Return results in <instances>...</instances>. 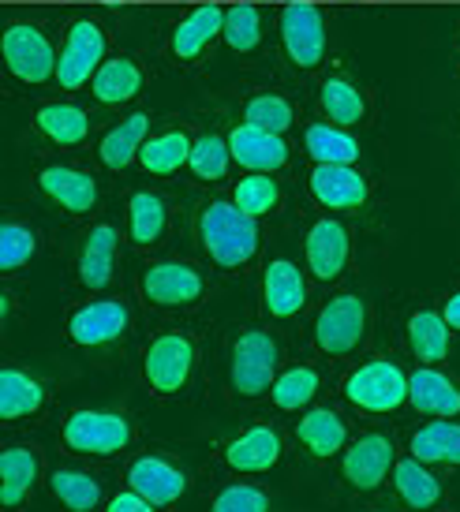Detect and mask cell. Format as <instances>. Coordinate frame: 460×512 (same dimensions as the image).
I'll return each mask as SVG.
<instances>
[{
	"label": "cell",
	"mask_w": 460,
	"mask_h": 512,
	"mask_svg": "<svg viewBox=\"0 0 460 512\" xmlns=\"http://www.w3.org/2000/svg\"><path fill=\"white\" fill-rule=\"evenodd\" d=\"M199 236L206 255L214 258L221 270H240L259 251L255 217L244 214L236 202H210L199 217Z\"/></svg>",
	"instance_id": "obj_1"
},
{
	"label": "cell",
	"mask_w": 460,
	"mask_h": 512,
	"mask_svg": "<svg viewBox=\"0 0 460 512\" xmlns=\"http://www.w3.org/2000/svg\"><path fill=\"white\" fill-rule=\"evenodd\" d=\"M0 49H4V64L15 79L23 83H45V79H57V49L49 45L38 27L30 23H12L0 38Z\"/></svg>",
	"instance_id": "obj_2"
},
{
	"label": "cell",
	"mask_w": 460,
	"mask_h": 512,
	"mask_svg": "<svg viewBox=\"0 0 460 512\" xmlns=\"http://www.w3.org/2000/svg\"><path fill=\"white\" fill-rule=\"evenodd\" d=\"M348 400L363 408V412H393L408 400V374H404L397 363L389 359H374V363H363L345 385Z\"/></svg>",
	"instance_id": "obj_3"
},
{
	"label": "cell",
	"mask_w": 460,
	"mask_h": 512,
	"mask_svg": "<svg viewBox=\"0 0 460 512\" xmlns=\"http://www.w3.org/2000/svg\"><path fill=\"white\" fill-rule=\"evenodd\" d=\"M277 382V344L270 333L251 329L232 348V389L240 397H262Z\"/></svg>",
	"instance_id": "obj_4"
},
{
	"label": "cell",
	"mask_w": 460,
	"mask_h": 512,
	"mask_svg": "<svg viewBox=\"0 0 460 512\" xmlns=\"http://www.w3.org/2000/svg\"><path fill=\"white\" fill-rule=\"evenodd\" d=\"M367 333V307L360 296H337L330 299L315 322V341L326 356H348L356 352Z\"/></svg>",
	"instance_id": "obj_5"
},
{
	"label": "cell",
	"mask_w": 460,
	"mask_h": 512,
	"mask_svg": "<svg viewBox=\"0 0 460 512\" xmlns=\"http://www.w3.org/2000/svg\"><path fill=\"white\" fill-rule=\"evenodd\" d=\"M101 64H105V34H101V27L90 23V19L72 23L68 42H64L57 60V83L64 90H79V86L98 75Z\"/></svg>",
	"instance_id": "obj_6"
},
{
	"label": "cell",
	"mask_w": 460,
	"mask_h": 512,
	"mask_svg": "<svg viewBox=\"0 0 460 512\" xmlns=\"http://www.w3.org/2000/svg\"><path fill=\"white\" fill-rule=\"evenodd\" d=\"M281 42H285L288 60L311 72L326 57V19L315 4H288L281 12Z\"/></svg>",
	"instance_id": "obj_7"
},
{
	"label": "cell",
	"mask_w": 460,
	"mask_h": 512,
	"mask_svg": "<svg viewBox=\"0 0 460 512\" xmlns=\"http://www.w3.org/2000/svg\"><path fill=\"white\" fill-rule=\"evenodd\" d=\"M64 441L68 449L87 456H109L120 453L131 441V427L124 415L116 412H75L64 423Z\"/></svg>",
	"instance_id": "obj_8"
},
{
	"label": "cell",
	"mask_w": 460,
	"mask_h": 512,
	"mask_svg": "<svg viewBox=\"0 0 460 512\" xmlns=\"http://www.w3.org/2000/svg\"><path fill=\"white\" fill-rule=\"evenodd\" d=\"M191 367H195V348L184 333H165L146 352V378H150V389L161 397L180 393L191 378Z\"/></svg>",
	"instance_id": "obj_9"
},
{
	"label": "cell",
	"mask_w": 460,
	"mask_h": 512,
	"mask_svg": "<svg viewBox=\"0 0 460 512\" xmlns=\"http://www.w3.org/2000/svg\"><path fill=\"white\" fill-rule=\"evenodd\" d=\"M124 329H128V307L120 299H98V303H87L72 314L68 337L83 348H98V344L124 337Z\"/></svg>",
	"instance_id": "obj_10"
},
{
	"label": "cell",
	"mask_w": 460,
	"mask_h": 512,
	"mask_svg": "<svg viewBox=\"0 0 460 512\" xmlns=\"http://www.w3.org/2000/svg\"><path fill=\"white\" fill-rule=\"evenodd\" d=\"M143 292L154 307H187L202 296V277L184 262H158L143 273Z\"/></svg>",
	"instance_id": "obj_11"
},
{
	"label": "cell",
	"mask_w": 460,
	"mask_h": 512,
	"mask_svg": "<svg viewBox=\"0 0 460 512\" xmlns=\"http://www.w3.org/2000/svg\"><path fill=\"white\" fill-rule=\"evenodd\" d=\"M348 262V228L333 217H318L311 232H307V266L318 281H333L341 277Z\"/></svg>",
	"instance_id": "obj_12"
},
{
	"label": "cell",
	"mask_w": 460,
	"mask_h": 512,
	"mask_svg": "<svg viewBox=\"0 0 460 512\" xmlns=\"http://www.w3.org/2000/svg\"><path fill=\"white\" fill-rule=\"evenodd\" d=\"M232 161H240L251 172H274L288 161V143L274 131H262L255 124H240L229 135Z\"/></svg>",
	"instance_id": "obj_13"
},
{
	"label": "cell",
	"mask_w": 460,
	"mask_h": 512,
	"mask_svg": "<svg viewBox=\"0 0 460 512\" xmlns=\"http://www.w3.org/2000/svg\"><path fill=\"white\" fill-rule=\"evenodd\" d=\"M393 464V441L386 434H363L345 453V479L356 490H378Z\"/></svg>",
	"instance_id": "obj_14"
},
{
	"label": "cell",
	"mask_w": 460,
	"mask_h": 512,
	"mask_svg": "<svg viewBox=\"0 0 460 512\" xmlns=\"http://www.w3.org/2000/svg\"><path fill=\"white\" fill-rule=\"evenodd\" d=\"M311 195L326 210H356L367 199V180L352 165H315L311 169Z\"/></svg>",
	"instance_id": "obj_15"
},
{
	"label": "cell",
	"mask_w": 460,
	"mask_h": 512,
	"mask_svg": "<svg viewBox=\"0 0 460 512\" xmlns=\"http://www.w3.org/2000/svg\"><path fill=\"white\" fill-rule=\"evenodd\" d=\"M128 479H131V490H139V494L150 498L154 505H173L187 490L184 471L173 468V464L161 460V456H139V460L131 464Z\"/></svg>",
	"instance_id": "obj_16"
},
{
	"label": "cell",
	"mask_w": 460,
	"mask_h": 512,
	"mask_svg": "<svg viewBox=\"0 0 460 512\" xmlns=\"http://www.w3.org/2000/svg\"><path fill=\"white\" fill-rule=\"evenodd\" d=\"M38 184H42L45 195L53 202H60L68 214H87V210H94V202H98L94 176H87V172H79V169H68V165H49V169H42Z\"/></svg>",
	"instance_id": "obj_17"
},
{
	"label": "cell",
	"mask_w": 460,
	"mask_h": 512,
	"mask_svg": "<svg viewBox=\"0 0 460 512\" xmlns=\"http://www.w3.org/2000/svg\"><path fill=\"white\" fill-rule=\"evenodd\" d=\"M262 296H266V311L274 318H292L307 303V285L288 258H274L266 266V277H262Z\"/></svg>",
	"instance_id": "obj_18"
},
{
	"label": "cell",
	"mask_w": 460,
	"mask_h": 512,
	"mask_svg": "<svg viewBox=\"0 0 460 512\" xmlns=\"http://www.w3.org/2000/svg\"><path fill=\"white\" fill-rule=\"evenodd\" d=\"M408 400L423 415H438V419H449V415L460 412V389L434 367L408 374Z\"/></svg>",
	"instance_id": "obj_19"
},
{
	"label": "cell",
	"mask_w": 460,
	"mask_h": 512,
	"mask_svg": "<svg viewBox=\"0 0 460 512\" xmlns=\"http://www.w3.org/2000/svg\"><path fill=\"white\" fill-rule=\"evenodd\" d=\"M146 131H150V116L146 113H135L128 116V120H120L116 128L105 131V139H101L98 146V157L105 169H128L131 161L139 157V150H143L146 143Z\"/></svg>",
	"instance_id": "obj_20"
},
{
	"label": "cell",
	"mask_w": 460,
	"mask_h": 512,
	"mask_svg": "<svg viewBox=\"0 0 460 512\" xmlns=\"http://www.w3.org/2000/svg\"><path fill=\"white\" fill-rule=\"evenodd\" d=\"M113 258H116V228L94 225L87 232V243L79 251V281L87 288H105L113 281Z\"/></svg>",
	"instance_id": "obj_21"
},
{
	"label": "cell",
	"mask_w": 460,
	"mask_h": 512,
	"mask_svg": "<svg viewBox=\"0 0 460 512\" xmlns=\"http://www.w3.org/2000/svg\"><path fill=\"white\" fill-rule=\"evenodd\" d=\"M232 471H270L281 460V438L270 427H251L225 449Z\"/></svg>",
	"instance_id": "obj_22"
},
{
	"label": "cell",
	"mask_w": 460,
	"mask_h": 512,
	"mask_svg": "<svg viewBox=\"0 0 460 512\" xmlns=\"http://www.w3.org/2000/svg\"><path fill=\"white\" fill-rule=\"evenodd\" d=\"M90 90L101 105H120V101H131L139 90H143V72L135 68V60L128 57H113L98 68V75L90 79Z\"/></svg>",
	"instance_id": "obj_23"
},
{
	"label": "cell",
	"mask_w": 460,
	"mask_h": 512,
	"mask_svg": "<svg viewBox=\"0 0 460 512\" xmlns=\"http://www.w3.org/2000/svg\"><path fill=\"white\" fill-rule=\"evenodd\" d=\"M221 27H225V12L221 8H214V4L210 8H195L173 30V53L180 60H195L214 38H221Z\"/></svg>",
	"instance_id": "obj_24"
},
{
	"label": "cell",
	"mask_w": 460,
	"mask_h": 512,
	"mask_svg": "<svg viewBox=\"0 0 460 512\" xmlns=\"http://www.w3.org/2000/svg\"><path fill=\"white\" fill-rule=\"evenodd\" d=\"M34 124H38V131H42L45 139H53L57 146H79L90 131L87 113L79 105H68V101H49V105H42L38 116H34Z\"/></svg>",
	"instance_id": "obj_25"
},
{
	"label": "cell",
	"mask_w": 460,
	"mask_h": 512,
	"mask_svg": "<svg viewBox=\"0 0 460 512\" xmlns=\"http://www.w3.org/2000/svg\"><path fill=\"white\" fill-rule=\"evenodd\" d=\"M307 154L315 157V165H356L360 161V143L341 128H330V124H311L307 135Z\"/></svg>",
	"instance_id": "obj_26"
},
{
	"label": "cell",
	"mask_w": 460,
	"mask_h": 512,
	"mask_svg": "<svg viewBox=\"0 0 460 512\" xmlns=\"http://www.w3.org/2000/svg\"><path fill=\"white\" fill-rule=\"evenodd\" d=\"M296 434H300L303 445L315 456H322V460L333 453H341L348 441V430H345V423H341V415L330 412V408H318V412L303 415Z\"/></svg>",
	"instance_id": "obj_27"
},
{
	"label": "cell",
	"mask_w": 460,
	"mask_h": 512,
	"mask_svg": "<svg viewBox=\"0 0 460 512\" xmlns=\"http://www.w3.org/2000/svg\"><path fill=\"white\" fill-rule=\"evenodd\" d=\"M42 385L34 382L30 374H23V370H0V419H23V415L38 412L42 408Z\"/></svg>",
	"instance_id": "obj_28"
},
{
	"label": "cell",
	"mask_w": 460,
	"mask_h": 512,
	"mask_svg": "<svg viewBox=\"0 0 460 512\" xmlns=\"http://www.w3.org/2000/svg\"><path fill=\"white\" fill-rule=\"evenodd\" d=\"M34 479H38V456L30 449H4V456H0V501H4V509H15L27 498Z\"/></svg>",
	"instance_id": "obj_29"
},
{
	"label": "cell",
	"mask_w": 460,
	"mask_h": 512,
	"mask_svg": "<svg viewBox=\"0 0 460 512\" xmlns=\"http://www.w3.org/2000/svg\"><path fill=\"white\" fill-rule=\"evenodd\" d=\"M412 456L423 464H460V427L449 419L427 423L412 438Z\"/></svg>",
	"instance_id": "obj_30"
},
{
	"label": "cell",
	"mask_w": 460,
	"mask_h": 512,
	"mask_svg": "<svg viewBox=\"0 0 460 512\" xmlns=\"http://www.w3.org/2000/svg\"><path fill=\"white\" fill-rule=\"evenodd\" d=\"M408 344H412L416 359H423V363H438V359H446V352H449L446 314H438V311L412 314V322H408Z\"/></svg>",
	"instance_id": "obj_31"
},
{
	"label": "cell",
	"mask_w": 460,
	"mask_h": 512,
	"mask_svg": "<svg viewBox=\"0 0 460 512\" xmlns=\"http://www.w3.org/2000/svg\"><path fill=\"white\" fill-rule=\"evenodd\" d=\"M191 139H187L184 131H161L154 139H146L143 150H139V161H143L146 172H158V176H169L176 172L180 165L191 161Z\"/></svg>",
	"instance_id": "obj_32"
},
{
	"label": "cell",
	"mask_w": 460,
	"mask_h": 512,
	"mask_svg": "<svg viewBox=\"0 0 460 512\" xmlns=\"http://www.w3.org/2000/svg\"><path fill=\"white\" fill-rule=\"evenodd\" d=\"M393 483H397V494L404 498V505L412 509H434L438 498H442V486L434 479L431 471L423 468V460H401L397 471H393Z\"/></svg>",
	"instance_id": "obj_33"
},
{
	"label": "cell",
	"mask_w": 460,
	"mask_h": 512,
	"mask_svg": "<svg viewBox=\"0 0 460 512\" xmlns=\"http://www.w3.org/2000/svg\"><path fill=\"white\" fill-rule=\"evenodd\" d=\"M169 225V214H165V202L150 191H135L128 202V232L139 247H150V243L161 240V232Z\"/></svg>",
	"instance_id": "obj_34"
},
{
	"label": "cell",
	"mask_w": 460,
	"mask_h": 512,
	"mask_svg": "<svg viewBox=\"0 0 460 512\" xmlns=\"http://www.w3.org/2000/svg\"><path fill=\"white\" fill-rule=\"evenodd\" d=\"M318 101H322V109H326V116H330L337 128L360 124L363 113H367L363 94L348 83V79H326V83H322V94H318Z\"/></svg>",
	"instance_id": "obj_35"
},
{
	"label": "cell",
	"mask_w": 460,
	"mask_h": 512,
	"mask_svg": "<svg viewBox=\"0 0 460 512\" xmlns=\"http://www.w3.org/2000/svg\"><path fill=\"white\" fill-rule=\"evenodd\" d=\"M274 404L281 412H300L303 404H311L318 393V374L311 367H288L285 374H277L274 382Z\"/></svg>",
	"instance_id": "obj_36"
},
{
	"label": "cell",
	"mask_w": 460,
	"mask_h": 512,
	"mask_svg": "<svg viewBox=\"0 0 460 512\" xmlns=\"http://www.w3.org/2000/svg\"><path fill=\"white\" fill-rule=\"evenodd\" d=\"M221 38L229 49L236 53H251L255 45L262 42V15L255 4H236L225 12V27H221Z\"/></svg>",
	"instance_id": "obj_37"
},
{
	"label": "cell",
	"mask_w": 460,
	"mask_h": 512,
	"mask_svg": "<svg viewBox=\"0 0 460 512\" xmlns=\"http://www.w3.org/2000/svg\"><path fill=\"white\" fill-rule=\"evenodd\" d=\"M53 494L64 501L68 512H90L98 509L101 486L90 479L87 471H53Z\"/></svg>",
	"instance_id": "obj_38"
},
{
	"label": "cell",
	"mask_w": 460,
	"mask_h": 512,
	"mask_svg": "<svg viewBox=\"0 0 460 512\" xmlns=\"http://www.w3.org/2000/svg\"><path fill=\"white\" fill-rule=\"evenodd\" d=\"M277 199H281V187H277V180H270V172H251V176H244L240 187H236V195H232V202L251 217L270 214L277 206Z\"/></svg>",
	"instance_id": "obj_39"
},
{
	"label": "cell",
	"mask_w": 460,
	"mask_h": 512,
	"mask_svg": "<svg viewBox=\"0 0 460 512\" xmlns=\"http://www.w3.org/2000/svg\"><path fill=\"white\" fill-rule=\"evenodd\" d=\"M229 161H232V150H229V139H221V135H202L199 143L191 146V172L199 176V180H221L225 172H229Z\"/></svg>",
	"instance_id": "obj_40"
},
{
	"label": "cell",
	"mask_w": 460,
	"mask_h": 512,
	"mask_svg": "<svg viewBox=\"0 0 460 512\" xmlns=\"http://www.w3.org/2000/svg\"><path fill=\"white\" fill-rule=\"evenodd\" d=\"M244 124H255L262 131H274V135H285L292 128V105L277 94H259V98L247 101L244 109Z\"/></svg>",
	"instance_id": "obj_41"
},
{
	"label": "cell",
	"mask_w": 460,
	"mask_h": 512,
	"mask_svg": "<svg viewBox=\"0 0 460 512\" xmlns=\"http://www.w3.org/2000/svg\"><path fill=\"white\" fill-rule=\"evenodd\" d=\"M38 251V236L34 228L19 225V221H4L0 225V270H19L30 255Z\"/></svg>",
	"instance_id": "obj_42"
},
{
	"label": "cell",
	"mask_w": 460,
	"mask_h": 512,
	"mask_svg": "<svg viewBox=\"0 0 460 512\" xmlns=\"http://www.w3.org/2000/svg\"><path fill=\"white\" fill-rule=\"evenodd\" d=\"M266 509H270V498L262 494L259 486H247V483L225 486L214 501V512H266Z\"/></svg>",
	"instance_id": "obj_43"
},
{
	"label": "cell",
	"mask_w": 460,
	"mask_h": 512,
	"mask_svg": "<svg viewBox=\"0 0 460 512\" xmlns=\"http://www.w3.org/2000/svg\"><path fill=\"white\" fill-rule=\"evenodd\" d=\"M158 505L150 498H143L139 490H124V494H116L113 501H109V509L105 512H154Z\"/></svg>",
	"instance_id": "obj_44"
},
{
	"label": "cell",
	"mask_w": 460,
	"mask_h": 512,
	"mask_svg": "<svg viewBox=\"0 0 460 512\" xmlns=\"http://www.w3.org/2000/svg\"><path fill=\"white\" fill-rule=\"evenodd\" d=\"M442 314H446L449 329H460V292H457V296H453V299H449V303H446V311H442Z\"/></svg>",
	"instance_id": "obj_45"
}]
</instances>
